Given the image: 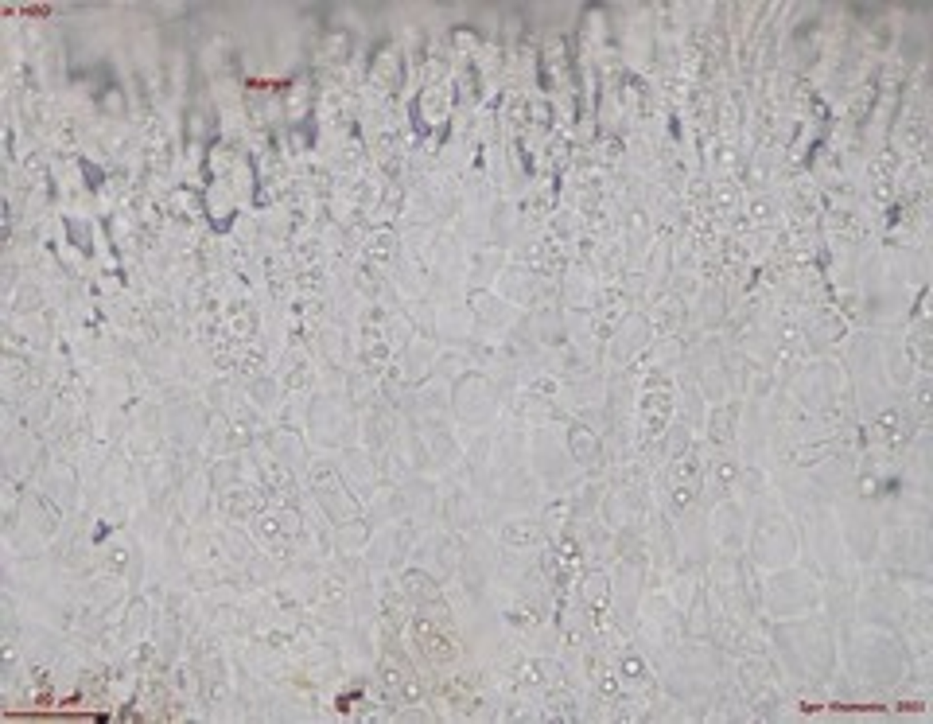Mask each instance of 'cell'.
Instances as JSON below:
<instances>
[{
    "label": "cell",
    "instance_id": "obj_1",
    "mask_svg": "<svg viewBox=\"0 0 933 724\" xmlns=\"http://www.w3.org/2000/svg\"><path fill=\"white\" fill-rule=\"evenodd\" d=\"M416 639H424V651L428 654H451L447 647H443V635H432L428 623H416Z\"/></svg>",
    "mask_w": 933,
    "mask_h": 724
}]
</instances>
